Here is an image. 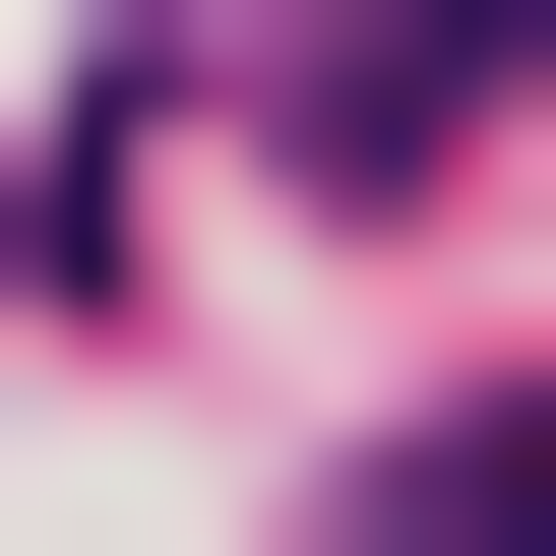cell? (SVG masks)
<instances>
[{
    "instance_id": "1",
    "label": "cell",
    "mask_w": 556,
    "mask_h": 556,
    "mask_svg": "<svg viewBox=\"0 0 556 556\" xmlns=\"http://www.w3.org/2000/svg\"><path fill=\"white\" fill-rule=\"evenodd\" d=\"M309 556H556V371H433V433H371V495H309Z\"/></svg>"
}]
</instances>
